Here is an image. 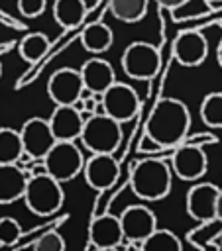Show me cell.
I'll list each match as a JSON object with an SVG mask.
<instances>
[{
  "label": "cell",
  "mask_w": 222,
  "mask_h": 251,
  "mask_svg": "<svg viewBox=\"0 0 222 251\" xmlns=\"http://www.w3.org/2000/svg\"><path fill=\"white\" fill-rule=\"evenodd\" d=\"M191 112L179 98H159L145 124V135L163 149H173L189 135Z\"/></svg>",
  "instance_id": "1"
},
{
  "label": "cell",
  "mask_w": 222,
  "mask_h": 251,
  "mask_svg": "<svg viewBox=\"0 0 222 251\" xmlns=\"http://www.w3.org/2000/svg\"><path fill=\"white\" fill-rule=\"evenodd\" d=\"M171 184H173V171L165 159L143 157L132 165L130 188L139 200L145 202L163 200L171 192Z\"/></svg>",
  "instance_id": "2"
},
{
  "label": "cell",
  "mask_w": 222,
  "mask_h": 251,
  "mask_svg": "<svg viewBox=\"0 0 222 251\" xmlns=\"http://www.w3.org/2000/svg\"><path fill=\"white\" fill-rule=\"evenodd\" d=\"M22 198L31 214L43 216V218L53 216L55 212L61 210V206L65 202L63 182H59L57 178H53L47 173L29 175Z\"/></svg>",
  "instance_id": "3"
},
{
  "label": "cell",
  "mask_w": 222,
  "mask_h": 251,
  "mask_svg": "<svg viewBox=\"0 0 222 251\" xmlns=\"http://www.w3.org/2000/svg\"><path fill=\"white\" fill-rule=\"evenodd\" d=\"M79 141L90 153H114L122 143V124L106 114H90L83 122Z\"/></svg>",
  "instance_id": "4"
},
{
  "label": "cell",
  "mask_w": 222,
  "mask_h": 251,
  "mask_svg": "<svg viewBox=\"0 0 222 251\" xmlns=\"http://www.w3.org/2000/svg\"><path fill=\"white\" fill-rule=\"evenodd\" d=\"M41 163L47 175H51L59 182H69L79 173H83L84 157L75 141H55Z\"/></svg>",
  "instance_id": "5"
},
{
  "label": "cell",
  "mask_w": 222,
  "mask_h": 251,
  "mask_svg": "<svg viewBox=\"0 0 222 251\" xmlns=\"http://www.w3.org/2000/svg\"><path fill=\"white\" fill-rule=\"evenodd\" d=\"M120 63H122V71L130 78L149 80L159 71L161 55H159V49L153 43L134 41L124 49V53L120 57Z\"/></svg>",
  "instance_id": "6"
},
{
  "label": "cell",
  "mask_w": 222,
  "mask_h": 251,
  "mask_svg": "<svg viewBox=\"0 0 222 251\" xmlns=\"http://www.w3.org/2000/svg\"><path fill=\"white\" fill-rule=\"evenodd\" d=\"M102 102V110L106 116L114 118L120 124H126L130 120H134L139 112V98L138 92L126 84V82H118L114 80L100 96Z\"/></svg>",
  "instance_id": "7"
},
{
  "label": "cell",
  "mask_w": 222,
  "mask_h": 251,
  "mask_svg": "<svg viewBox=\"0 0 222 251\" xmlns=\"http://www.w3.org/2000/svg\"><path fill=\"white\" fill-rule=\"evenodd\" d=\"M118 220H120L124 241H128V247H138L139 249V243L157 227V216L145 204L128 206L118 216Z\"/></svg>",
  "instance_id": "8"
},
{
  "label": "cell",
  "mask_w": 222,
  "mask_h": 251,
  "mask_svg": "<svg viewBox=\"0 0 222 251\" xmlns=\"http://www.w3.org/2000/svg\"><path fill=\"white\" fill-rule=\"evenodd\" d=\"M171 171L183 180H198L208 169V157L200 143L183 141L173 147Z\"/></svg>",
  "instance_id": "9"
},
{
  "label": "cell",
  "mask_w": 222,
  "mask_h": 251,
  "mask_svg": "<svg viewBox=\"0 0 222 251\" xmlns=\"http://www.w3.org/2000/svg\"><path fill=\"white\" fill-rule=\"evenodd\" d=\"M84 180L94 190L110 188L120 176V163L114 153H90L83 165Z\"/></svg>",
  "instance_id": "10"
},
{
  "label": "cell",
  "mask_w": 222,
  "mask_h": 251,
  "mask_svg": "<svg viewBox=\"0 0 222 251\" xmlns=\"http://www.w3.org/2000/svg\"><path fill=\"white\" fill-rule=\"evenodd\" d=\"M20 137H22V145H24V153L28 157H31L33 161H41L45 157V153L51 149V145L57 141L49 122L43 118H29L24 122L22 129H20Z\"/></svg>",
  "instance_id": "11"
},
{
  "label": "cell",
  "mask_w": 222,
  "mask_h": 251,
  "mask_svg": "<svg viewBox=\"0 0 222 251\" xmlns=\"http://www.w3.org/2000/svg\"><path fill=\"white\" fill-rule=\"evenodd\" d=\"M84 90L81 73L71 69V67H63L59 71H55L49 80H47V94L49 98L57 104H75L81 98V92Z\"/></svg>",
  "instance_id": "12"
},
{
  "label": "cell",
  "mask_w": 222,
  "mask_h": 251,
  "mask_svg": "<svg viewBox=\"0 0 222 251\" xmlns=\"http://www.w3.org/2000/svg\"><path fill=\"white\" fill-rule=\"evenodd\" d=\"M173 55L183 67H198L208 55V41L196 29L181 31L173 41Z\"/></svg>",
  "instance_id": "13"
},
{
  "label": "cell",
  "mask_w": 222,
  "mask_h": 251,
  "mask_svg": "<svg viewBox=\"0 0 222 251\" xmlns=\"http://www.w3.org/2000/svg\"><path fill=\"white\" fill-rule=\"evenodd\" d=\"M218 186L212 182H198L189 188L185 208L187 214L196 222H206L216 218V198H218Z\"/></svg>",
  "instance_id": "14"
},
{
  "label": "cell",
  "mask_w": 222,
  "mask_h": 251,
  "mask_svg": "<svg viewBox=\"0 0 222 251\" xmlns=\"http://www.w3.org/2000/svg\"><path fill=\"white\" fill-rule=\"evenodd\" d=\"M47 122L57 141H77L84 118L73 104H57Z\"/></svg>",
  "instance_id": "15"
},
{
  "label": "cell",
  "mask_w": 222,
  "mask_h": 251,
  "mask_svg": "<svg viewBox=\"0 0 222 251\" xmlns=\"http://www.w3.org/2000/svg\"><path fill=\"white\" fill-rule=\"evenodd\" d=\"M90 247L94 249H118L124 241L120 220L114 214L96 216L88 226Z\"/></svg>",
  "instance_id": "16"
},
{
  "label": "cell",
  "mask_w": 222,
  "mask_h": 251,
  "mask_svg": "<svg viewBox=\"0 0 222 251\" xmlns=\"http://www.w3.org/2000/svg\"><path fill=\"white\" fill-rule=\"evenodd\" d=\"M79 73H81L84 88L90 94H102L116 80V73H114L112 65L104 59H98V57L84 61Z\"/></svg>",
  "instance_id": "17"
},
{
  "label": "cell",
  "mask_w": 222,
  "mask_h": 251,
  "mask_svg": "<svg viewBox=\"0 0 222 251\" xmlns=\"http://www.w3.org/2000/svg\"><path fill=\"white\" fill-rule=\"evenodd\" d=\"M28 173L18 163H0V204H12L24 196Z\"/></svg>",
  "instance_id": "18"
},
{
  "label": "cell",
  "mask_w": 222,
  "mask_h": 251,
  "mask_svg": "<svg viewBox=\"0 0 222 251\" xmlns=\"http://www.w3.org/2000/svg\"><path fill=\"white\" fill-rule=\"evenodd\" d=\"M114 43V31L104 22H92L81 31V45L88 53H104Z\"/></svg>",
  "instance_id": "19"
},
{
  "label": "cell",
  "mask_w": 222,
  "mask_h": 251,
  "mask_svg": "<svg viewBox=\"0 0 222 251\" xmlns=\"http://www.w3.org/2000/svg\"><path fill=\"white\" fill-rule=\"evenodd\" d=\"M88 12L84 0H55L53 4V18L63 29L77 27Z\"/></svg>",
  "instance_id": "20"
},
{
  "label": "cell",
  "mask_w": 222,
  "mask_h": 251,
  "mask_svg": "<svg viewBox=\"0 0 222 251\" xmlns=\"http://www.w3.org/2000/svg\"><path fill=\"white\" fill-rule=\"evenodd\" d=\"M220 235H222V222L218 218H212L206 222H198V226L187 233V239L196 249H214L216 237Z\"/></svg>",
  "instance_id": "21"
},
{
  "label": "cell",
  "mask_w": 222,
  "mask_h": 251,
  "mask_svg": "<svg viewBox=\"0 0 222 251\" xmlns=\"http://www.w3.org/2000/svg\"><path fill=\"white\" fill-rule=\"evenodd\" d=\"M49 45L51 43H49V37L45 33H41V31H29V33H26L22 37V41L18 45V51H20V55H22L24 61L37 63V61H41L45 57Z\"/></svg>",
  "instance_id": "22"
},
{
  "label": "cell",
  "mask_w": 222,
  "mask_h": 251,
  "mask_svg": "<svg viewBox=\"0 0 222 251\" xmlns=\"http://www.w3.org/2000/svg\"><path fill=\"white\" fill-rule=\"evenodd\" d=\"M149 0H110V12L116 20L136 24L145 18Z\"/></svg>",
  "instance_id": "23"
},
{
  "label": "cell",
  "mask_w": 222,
  "mask_h": 251,
  "mask_svg": "<svg viewBox=\"0 0 222 251\" xmlns=\"http://www.w3.org/2000/svg\"><path fill=\"white\" fill-rule=\"evenodd\" d=\"M139 249H143V251H181L183 249V243H181V239L171 229L155 227L139 243Z\"/></svg>",
  "instance_id": "24"
},
{
  "label": "cell",
  "mask_w": 222,
  "mask_h": 251,
  "mask_svg": "<svg viewBox=\"0 0 222 251\" xmlns=\"http://www.w3.org/2000/svg\"><path fill=\"white\" fill-rule=\"evenodd\" d=\"M24 155V145L18 129L0 127V163H18Z\"/></svg>",
  "instance_id": "25"
},
{
  "label": "cell",
  "mask_w": 222,
  "mask_h": 251,
  "mask_svg": "<svg viewBox=\"0 0 222 251\" xmlns=\"http://www.w3.org/2000/svg\"><path fill=\"white\" fill-rule=\"evenodd\" d=\"M200 120L208 127H222V92H210L200 102Z\"/></svg>",
  "instance_id": "26"
},
{
  "label": "cell",
  "mask_w": 222,
  "mask_h": 251,
  "mask_svg": "<svg viewBox=\"0 0 222 251\" xmlns=\"http://www.w3.org/2000/svg\"><path fill=\"white\" fill-rule=\"evenodd\" d=\"M29 247L35 249V251H63V249L67 247V243H65L63 235H61L59 231L49 229V231L41 233Z\"/></svg>",
  "instance_id": "27"
},
{
  "label": "cell",
  "mask_w": 222,
  "mask_h": 251,
  "mask_svg": "<svg viewBox=\"0 0 222 251\" xmlns=\"http://www.w3.org/2000/svg\"><path fill=\"white\" fill-rule=\"evenodd\" d=\"M22 237V226L16 218H0V245H16Z\"/></svg>",
  "instance_id": "28"
},
{
  "label": "cell",
  "mask_w": 222,
  "mask_h": 251,
  "mask_svg": "<svg viewBox=\"0 0 222 251\" xmlns=\"http://www.w3.org/2000/svg\"><path fill=\"white\" fill-rule=\"evenodd\" d=\"M47 0H18V10L24 18H37L45 12Z\"/></svg>",
  "instance_id": "29"
},
{
  "label": "cell",
  "mask_w": 222,
  "mask_h": 251,
  "mask_svg": "<svg viewBox=\"0 0 222 251\" xmlns=\"http://www.w3.org/2000/svg\"><path fill=\"white\" fill-rule=\"evenodd\" d=\"M138 151H139V153L153 155V153H157V151H163V147H159L153 139H149V137L143 133V137H141V141H139V145H138Z\"/></svg>",
  "instance_id": "30"
},
{
  "label": "cell",
  "mask_w": 222,
  "mask_h": 251,
  "mask_svg": "<svg viewBox=\"0 0 222 251\" xmlns=\"http://www.w3.org/2000/svg\"><path fill=\"white\" fill-rule=\"evenodd\" d=\"M161 8H165V10H171V12H175V10H179L181 6H185V4H189L191 0H155Z\"/></svg>",
  "instance_id": "31"
},
{
  "label": "cell",
  "mask_w": 222,
  "mask_h": 251,
  "mask_svg": "<svg viewBox=\"0 0 222 251\" xmlns=\"http://www.w3.org/2000/svg\"><path fill=\"white\" fill-rule=\"evenodd\" d=\"M216 218L222 222V188L218 190V198H216Z\"/></svg>",
  "instance_id": "32"
},
{
  "label": "cell",
  "mask_w": 222,
  "mask_h": 251,
  "mask_svg": "<svg viewBox=\"0 0 222 251\" xmlns=\"http://www.w3.org/2000/svg\"><path fill=\"white\" fill-rule=\"evenodd\" d=\"M216 59H218V65H220V69H222V39H220L218 49H216Z\"/></svg>",
  "instance_id": "33"
},
{
  "label": "cell",
  "mask_w": 222,
  "mask_h": 251,
  "mask_svg": "<svg viewBox=\"0 0 222 251\" xmlns=\"http://www.w3.org/2000/svg\"><path fill=\"white\" fill-rule=\"evenodd\" d=\"M204 2H208V4H214V2H222V0H204Z\"/></svg>",
  "instance_id": "34"
},
{
  "label": "cell",
  "mask_w": 222,
  "mask_h": 251,
  "mask_svg": "<svg viewBox=\"0 0 222 251\" xmlns=\"http://www.w3.org/2000/svg\"><path fill=\"white\" fill-rule=\"evenodd\" d=\"M0 76H2V63H0Z\"/></svg>",
  "instance_id": "35"
},
{
  "label": "cell",
  "mask_w": 222,
  "mask_h": 251,
  "mask_svg": "<svg viewBox=\"0 0 222 251\" xmlns=\"http://www.w3.org/2000/svg\"><path fill=\"white\" fill-rule=\"evenodd\" d=\"M220 239H222V235H220ZM220 247H222V243H220Z\"/></svg>",
  "instance_id": "36"
}]
</instances>
